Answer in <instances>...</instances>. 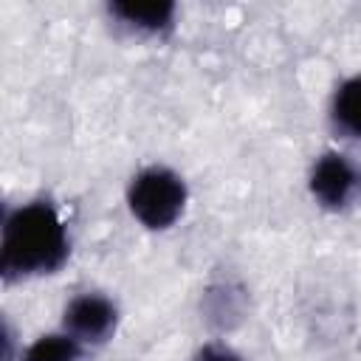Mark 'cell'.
I'll use <instances>...</instances> for the list:
<instances>
[{
    "mask_svg": "<svg viewBox=\"0 0 361 361\" xmlns=\"http://www.w3.org/2000/svg\"><path fill=\"white\" fill-rule=\"evenodd\" d=\"M71 257V234L59 209L34 197L6 212L0 228V271L6 282L56 274Z\"/></svg>",
    "mask_w": 361,
    "mask_h": 361,
    "instance_id": "1",
    "label": "cell"
},
{
    "mask_svg": "<svg viewBox=\"0 0 361 361\" xmlns=\"http://www.w3.org/2000/svg\"><path fill=\"white\" fill-rule=\"evenodd\" d=\"M189 203V189L180 172L166 164L141 166L127 183V209L149 231L172 228Z\"/></svg>",
    "mask_w": 361,
    "mask_h": 361,
    "instance_id": "2",
    "label": "cell"
},
{
    "mask_svg": "<svg viewBox=\"0 0 361 361\" xmlns=\"http://www.w3.org/2000/svg\"><path fill=\"white\" fill-rule=\"evenodd\" d=\"M307 192L322 209L344 212L361 195V166L350 155L338 149H327L310 164Z\"/></svg>",
    "mask_w": 361,
    "mask_h": 361,
    "instance_id": "3",
    "label": "cell"
},
{
    "mask_svg": "<svg viewBox=\"0 0 361 361\" xmlns=\"http://www.w3.org/2000/svg\"><path fill=\"white\" fill-rule=\"evenodd\" d=\"M118 305L102 290H79L62 307V330L79 338L87 350L107 344L118 330Z\"/></svg>",
    "mask_w": 361,
    "mask_h": 361,
    "instance_id": "4",
    "label": "cell"
},
{
    "mask_svg": "<svg viewBox=\"0 0 361 361\" xmlns=\"http://www.w3.org/2000/svg\"><path fill=\"white\" fill-rule=\"evenodd\" d=\"M107 11L118 25H124L133 34L161 37L175 25L178 8H175V3H166V0H144V3L124 0V3H110Z\"/></svg>",
    "mask_w": 361,
    "mask_h": 361,
    "instance_id": "5",
    "label": "cell"
},
{
    "mask_svg": "<svg viewBox=\"0 0 361 361\" xmlns=\"http://www.w3.org/2000/svg\"><path fill=\"white\" fill-rule=\"evenodd\" d=\"M330 124L344 138L361 141V73L347 76L330 99Z\"/></svg>",
    "mask_w": 361,
    "mask_h": 361,
    "instance_id": "6",
    "label": "cell"
},
{
    "mask_svg": "<svg viewBox=\"0 0 361 361\" xmlns=\"http://www.w3.org/2000/svg\"><path fill=\"white\" fill-rule=\"evenodd\" d=\"M85 358H87V347L59 327L25 344L17 361H85Z\"/></svg>",
    "mask_w": 361,
    "mask_h": 361,
    "instance_id": "7",
    "label": "cell"
},
{
    "mask_svg": "<svg viewBox=\"0 0 361 361\" xmlns=\"http://www.w3.org/2000/svg\"><path fill=\"white\" fill-rule=\"evenodd\" d=\"M189 361H245L234 347H228V344H223V341H206V344H200L195 353H192V358Z\"/></svg>",
    "mask_w": 361,
    "mask_h": 361,
    "instance_id": "8",
    "label": "cell"
}]
</instances>
